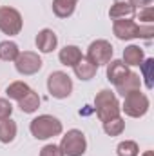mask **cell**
Segmentation results:
<instances>
[{"label":"cell","instance_id":"12","mask_svg":"<svg viewBox=\"0 0 154 156\" xmlns=\"http://www.w3.org/2000/svg\"><path fill=\"white\" fill-rule=\"evenodd\" d=\"M82 58H83V55H82V51H80L78 45H65L58 53V60L65 67H75Z\"/></svg>","mask_w":154,"mask_h":156},{"label":"cell","instance_id":"29","mask_svg":"<svg viewBox=\"0 0 154 156\" xmlns=\"http://www.w3.org/2000/svg\"><path fill=\"white\" fill-rule=\"evenodd\" d=\"M131 5H134V7H147V5H152V2L154 0H127Z\"/></svg>","mask_w":154,"mask_h":156},{"label":"cell","instance_id":"3","mask_svg":"<svg viewBox=\"0 0 154 156\" xmlns=\"http://www.w3.org/2000/svg\"><path fill=\"white\" fill-rule=\"evenodd\" d=\"M121 111L131 118H142L147 115L149 107H151V102H149V96L142 91H132L129 94L123 96V105H120Z\"/></svg>","mask_w":154,"mask_h":156},{"label":"cell","instance_id":"20","mask_svg":"<svg viewBox=\"0 0 154 156\" xmlns=\"http://www.w3.org/2000/svg\"><path fill=\"white\" fill-rule=\"evenodd\" d=\"M16 122L7 118V120H2L0 122V142L2 144H11L15 138H16Z\"/></svg>","mask_w":154,"mask_h":156},{"label":"cell","instance_id":"25","mask_svg":"<svg viewBox=\"0 0 154 156\" xmlns=\"http://www.w3.org/2000/svg\"><path fill=\"white\" fill-rule=\"evenodd\" d=\"M138 20H140V24H152V20H154L152 5L142 7V9H140V13H138Z\"/></svg>","mask_w":154,"mask_h":156},{"label":"cell","instance_id":"18","mask_svg":"<svg viewBox=\"0 0 154 156\" xmlns=\"http://www.w3.org/2000/svg\"><path fill=\"white\" fill-rule=\"evenodd\" d=\"M31 91V87L26 83V82H22V80H16V82H11L9 85H7V89H5V94H7V100H22L27 93Z\"/></svg>","mask_w":154,"mask_h":156},{"label":"cell","instance_id":"30","mask_svg":"<svg viewBox=\"0 0 154 156\" xmlns=\"http://www.w3.org/2000/svg\"><path fill=\"white\" fill-rule=\"evenodd\" d=\"M142 156H154V153H152V151H145Z\"/></svg>","mask_w":154,"mask_h":156},{"label":"cell","instance_id":"28","mask_svg":"<svg viewBox=\"0 0 154 156\" xmlns=\"http://www.w3.org/2000/svg\"><path fill=\"white\" fill-rule=\"evenodd\" d=\"M154 37V26L152 24H140V37L138 38L151 40Z\"/></svg>","mask_w":154,"mask_h":156},{"label":"cell","instance_id":"22","mask_svg":"<svg viewBox=\"0 0 154 156\" xmlns=\"http://www.w3.org/2000/svg\"><path fill=\"white\" fill-rule=\"evenodd\" d=\"M140 71H142V78L145 82V87L151 91L154 87V58H145L140 66Z\"/></svg>","mask_w":154,"mask_h":156},{"label":"cell","instance_id":"9","mask_svg":"<svg viewBox=\"0 0 154 156\" xmlns=\"http://www.w3.org/2000/svg\"><path fill=\"white\" fill-rule=\"evenodd\" d=\"M113 33L118 40H132L140 37V24H136L131 18H121L114 20L113 24Z\"/></svg>","mask_w":154,"mask_h":156},{"label":"cell","instance_id":"2","mask_svg":"<svg viewBox=\"0 0 154 156\" xmlns=\"http://www.w3.org/2000/svg\"><path fill=\"white\" fill-rule=\"evenodd\" d=\"M94 109H96V116L100 118V122H109L113 118H118L121 113L116 94L109 89H102L94 96Z\"/></svg>","mask_w":154,"mask_h":156},{"label":"cell","instance_id":"16","mask_svg":"<svg viewBox=\"0 0 154 156\" xmlns=\"http://www.w3.org/2000/svg\"><path fill=\"white\" fill-rule=\"evenodd\" d=\"M73 71H75V75H76V78H80V80H83V82H87V80H91V78H94V75H96V71H98V67L94 66V64H91L85 56L78 62L76 66L73 67Z\"/></svg>","mask_w":154,"mask_h":156},{"label":"cell","instance_id":"19","mask_svg":"<svg viewBox=\"0 0 154 156\" xmlns=\"http://www.w3.org/2000/svg\"><path fill=\"white\" fill-rule=\"evenodd\" d=\"M18 107H20V111L22 113H26V115H31V113H35L37 109L40 107V96L38 93H35L33 89L22 98V100H18Z\"/></svg>","mask_w":154,"mask_h":156},{"label":"cell","instance_id":"24","mask_svg":"<svg viewBox=\"0 0 154 156\" xmlns=\"http://www.w3.org/2000/svg\"><path fill=\"white\" fill-rule=\"evenodd\" d=\"M116 154L118 156H138L140 154V147L136 142L132 140H125V142H120L118 147H116Z\"/></svg>","mask_w":154,"mask_h":156},{"label":"cell","instance_id":"13","mask_svg":"<svg viewBox=\"0 0 154 156\" xmlns=\"http://www.w3.org/2000/svg\"><path fill=\"white\" fill-rule=\"evenodd\" d=\"M129 73H131V69L121 60H111L107 64V80L111 83H114V85H118Z\"/></svg>","mask_w":154,"mask_h":156},{"label":"cell","instance_id":"23","mask_svg":"<svg viewBox=\"0 0 154 156\" xmlns=\"http://www.w3.org/2000/svg\"><path fill=\"white\" fill-rule=\"evenodd\" d=\"M103 131H105L107 136H120L125 131V120L121 116H118L109 120V122H103Z\"/></svg>","mask_w":154,"mask_h":156},{"label":"cell","instance_id":"21","mask_svg":"<svg viewBox=\"0 0 154 156\" xmlns=\"http://www.w3.org/2000/svg\"><path fill=\"white\" fill-rule=\"evenodd\" d=\"M18 55H20V49H18V45L15 42H11V40L0 42V60H4V62H15Z\"/></svg>","mask_w":154,"mask_h":156},{"label":"cell","instance_id":"17","mask_svg":"<svg viewBox=\"0 0 154 156\" xmlns=\"http://www.w3.org/2000/svg\"><path fill=\"white\" fill-rule=\"evenodd\" d=\"M78 0H53V13L58 18H69L76 9Z\"/></svg>","mask_w":154,"mask_h":156},{"label":"cell","instance_id":"14","mask_svg":"<svg viewBox=\"0 0 154 156\" xmlns=\"http://www.w3.org/2000/svg\"><path fill=\"white\" fill-rule=\"evenodd\" d=\"M116 87V93L118 94H121V96H125V94H129V93H132V91H140V87H142V78L140 75H136V73H129L127 76L123 78Z\"/></svg>","mask_w":154,"mask_h":156},{"label":"cell","instance_id":"27","mask_svg":"<svg viewBox=\"0 0 154 156\" xmlns=\"http://www.w3.org/2000/svg\"><path fill=\"white\" fill-rule=\"evenodd\" d=\"M40 156H64L60 145H54V144H47L40 149Z\"/></svg>","mask_w":154,"mask_h":156},{"label":"cell","instance_id":"5","mask_svg":"<svg viewBox=\"0 0 154 156\" xmlns=\"http://www.w3.org/2000/svg\"><path fill=\"white\" fill-rule=\"evenodd\" d=\"M60 149L64 156H83L87 151V138L82 131L71 129L62 136Z\"/></svg>","mask_w":154,"mask_h":156},{"label":"cell","instance_id":"6","mask_svg":"<svg viewBox=\"0 0 154 156\" xmlns=\"http://www.w3.org/2000/svg\"><path fill=\"white\" fill-rule=\"evenodd\" d=\"M22 26H24V20L18 9L9 7V5L0 7V31L4 35L16 37L22 31Z\"/></svg>","mask_w":154,"mask_h":156},{"label":"cell","instance_id":"15","mask_svg":"<svg viewBox=\"0 0 154 156\" xmlns=\"http://www.w3.org/2000/svg\"><path fill=\"white\" fill-rule=\"evenodd\" d=\"M145 60V53L140 45H127L123 49V64L127 67H136V66H142V62Z\"/></svg>","mask_w":154,"mask_h":156},{"label":"cell","instance_id":"4","mask_svg":"<svg viewBox=\"0 0 154 156\" xmlns=\"http://www.w3.org/2000/svg\"><path fill=\"white\" fill-rule=\"evenodd\" d=\"M47 91L56 100L69 98L73 93V80L64 71H53L47 76Z\"/></svg>","mask_w":154,"mask_h":156},{"label":"cell","instance_id":"11","mask_svg":"<svg viewBox=\"0 0 154 156\" xmlns=\"http://www.w3.org/2000/svg\"><path fill=\"white\" fill-rule=\"evenodd\" d=\"M136 15V7L131 5L125 0H116L109 9V16L111 20H121V18H132Z\"/></svg>","mask_w":154,"mask_h":156},{"label":"cell","instance_id":"1","mask_svg":"<svg viewBox=\"0 0 154 156\" xmlns=\"http://www.w3.org/2000/svg\"><path fill=\"white\" fill-rule=\"evenodd\" d=\"M29 131L37 140H49V138H54V136L62 134L64 125L53 115H40V116L31 120Z\"/></svg>","mask_w":154,"mask_h":156},{"label":"cell","instance_id":"10","mask_svg":"<svg viewBox=\"0 0 154 156\" xmlns=\"http://www.w3.org/2000/svg\"><path fill=\"white\" fill-rule=\"evenodd\" d=\"M35 44H37V49H38L40 53H51L58 45V37H56V33L53 29H47L45 27V29H42L38 35H37Z\"/></svg>","mask_w":154,"mask_h":156},{"label":"cell","instance_id":"7","mask_svg":"<svg viewBox=\"0 0 154 156\" xmlns=\"http://www.w3.org/2000/svg\"><path fill=\"white\" fill-rule=\"evenodd\" d=\"M113 53H114V49H113L111 42H107V40H94L87 47V56L85 58L91 64H94L96 67H100V66H107L113 60Z\"/></svg>","mask_w":154,"mask_h":156},{"label":"cell","instance_id":"26","mask_svg":"<svg viewBox=\"0 0 154 156\" xmlns=\"http://www.w3.org/2000/svg\"><path fill=\"white\" fill-rule=\"evenodd\" d=\"M11 115H13V105H11V102H9L7 98H0V122L11 118Z\"/></svg>","mask_w":154,"mask_h":156},{"label":"cell","instance_id":"8","mask_svg":"<svg viewBox=\"0 0 154 156\" xmlns=\"http://www.w3.org/2000/svg\"><path fill=\"white\" fill-rule=\"evenodd\" d=\"M42 58L38 56V53L35 51H24L16 56L15 60V67L22 76H33L42 69Z\"/></svg>","mask_w":154,"mask_h":156}]
</instances>
